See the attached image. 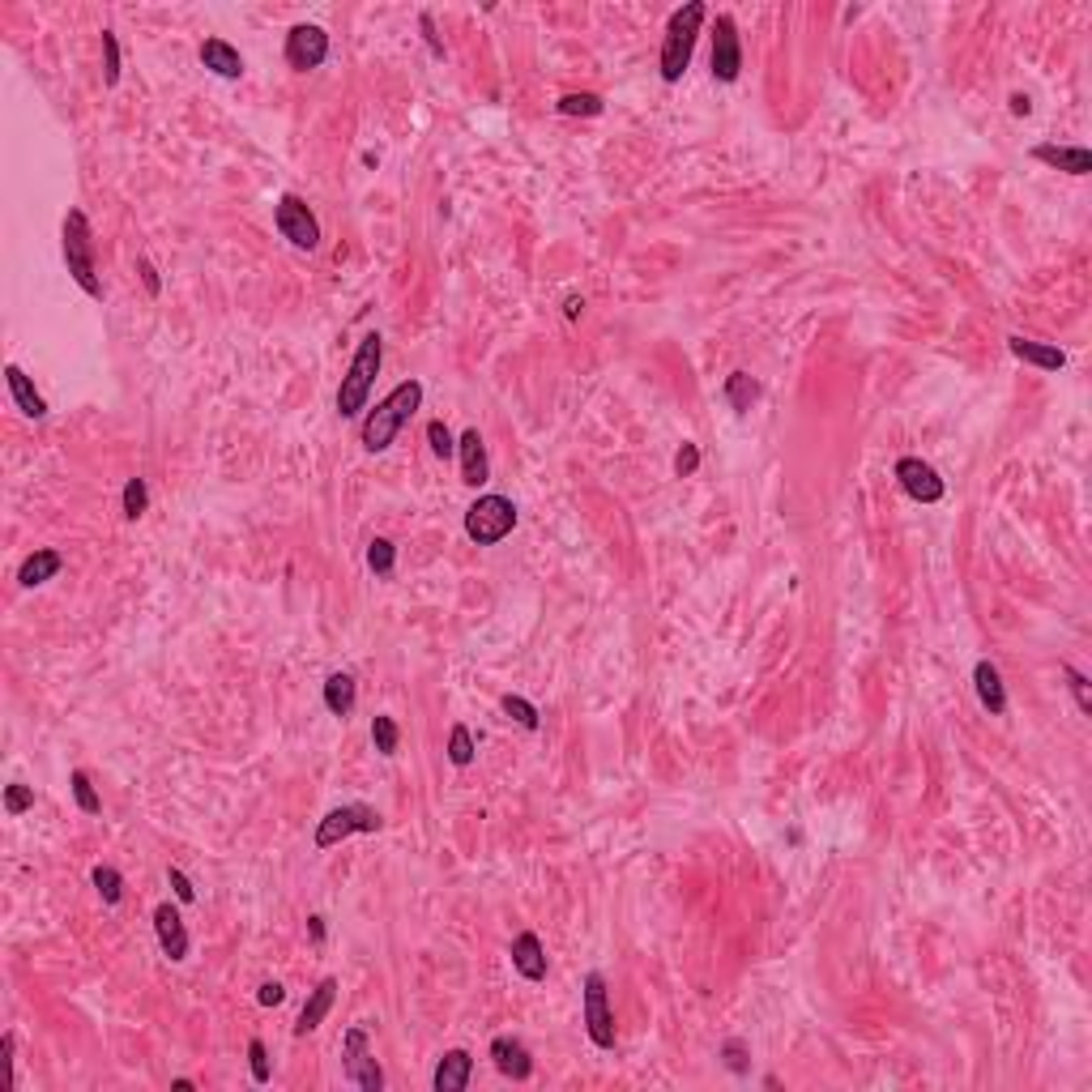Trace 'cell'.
I'll return each mask as SVG.
<instances>
[{
  "label": "cell",
  "mask_w": 1092,
  "mask_h": 1092,
  "mask_svg": "<svg viewBox=\"0 0 1092 1092\" xmlns=\"http://www.w3.org/2000/svg\"><path fill=\"white\" fill-rule=\"evenodd\" d=\"M325 60H329V34H325V26H316V22L291 26V34H286V64H291L295 73H312V68H320Z\"/></svg>",
  "instance_id": "10"
},
{
  "label": "cell",
  "mask_w": 1092,
  "mask_h": 1092,
  "mask_svg": "<svg viewBox=\"0 0 1092 1092\" xmlns=\"http://www.w3.org/2000/svg\"><path fill=\"white\" fill-rule=\"evenodd\" d=\"M333 998H337V977H325V981H320V986L312 990V998L303 1002L299 1025H295V1037H308V1033H316V1029H320V1020L329 1016Z\"/></svg>",
  "instance_id": "24"
},
{
  "label": "cell",
  "mask_w": 1092,
  "mask_h": 1092,
  "mask_svg": "<svg viewBox=\"0 0 1092 1092\" xmlns=\"http://www.w3.org/2000/svg\"><path fill=\"white\" fill-rule=\"evenodd\" d=\"M705 17H709V5H705V0H687L683 9L670 13L666 39H661V82H666V86H674L678 77L687 73L691 51H695V34H700Z\"/></svg>",
  "instance_id": "2"
},
{
  "label": "cell",
  "mask_w": 1092,
  "mask_h": 1092,
  "mask_svg": "<svg viewBox=\"0 0 1092 1092\" xmlns=\"http://www.w3.org/2000/svg\"><path fill=\"white\" fill-rule=\"evenodd\" d=\"M308 930H312L316 943H325V918H316V913H312V918H308Z\"/></svg>",
  "instance_id": "49"
},
{
  "label": "cell",
  "mask_w": 1092,
  "mask_h": 1092,
  "mask_svg": "<svg viewBox=\"0 0 1092 1092\" xmlns=\"http://www.w3.org/2000/svg\"><path fill=\"white\" fill-rule=\"evenodd\" d=\"M512 969L525 981H542L547 977V947L533 930H521V935L512 939Z\"/></svg>",
  "instance_id": "17"
},
{
  "label": "cell",
  "mask_w": 1092,
  "mask_h": 1092,
  "mask_svg": "<svg viewBox=\"0 0 1092 1092\" xmlns=\"http://www.w3.org/2000/svg\"><path fill=\"white\" fill-rule=\"evenodd\" d=\"M60 568H64V555L43 547V551H34V555H26V560H22V568H17V585H22V589H39V585H47L51 577H56Z\"/></svg>",
  "instance_id": "21"
},
{
  "label": "cell",
  "mask_w": 1092,
  "mask_h": 1092,
  "mask_svg": "<svg viewBox=\"0 0 1092 1092\" xmlns=\"http://www.w3.org/2000/svg\"><path fill=\"white\" fill-rule=\"evenodd\" d=\"M581 312H585V299H581V295H572V299L564 303V316H568V320H577Z\"/></svg>",
  "instance_id": "47"
},
{
  "label": "cell",
  "mask_w": 1092,
  "mask_h": 1092,
  "mask_svg": "<svg viewBox=\"0 0 1092 1092\" xmlns=\"http://www.w3.org/2000/svg\"><path fill=\"white\" fill-rule=\"evenodd\" d=\"M722 1063H726L730 1076H747L751 1059H747V1042H743V1037H730V1042L722 1046Z\"/></svg>",
  "instance_id": "34"
},
{
  "label": "cell",
  "mask_w": 1092,
  "mask_h": 1092,
  "mask_svg": "<svg viewBox=\"0 0 1092 1092\" xmlns=\"http://www.w3.org/2000/svg\"><path fill=\"white\" fill-rule=\"evenodd\" d=\"M897 482L905 487V495H913L918 504H939L943 499V478L930 461L922 457H901L897 461Z\"/></svg>",
  "instance_id": "12"
},
{
  "label": "cell",
  "mask_w": 1092,
  "mask_h": 1092,
  "mask_svg": "<svg viewBox=\"0 0 1092 1092\" xmlns=\"http://www.w3.org/2000/svg\"><path fill=\"white\" fill-rule=\"evenodd\" d=\"M167 884L175 888V901H184V905H192V901H196V888H192V880H188V875H184L180 867H167Z\"/></svg>",
  "instance_id": "42"
},
{
  "label": "cell",
  "mask_w": 1092,
  "mask_h": 1092,
  "mask_svg": "<svg viewBox=\"0 0 1092 1092\" xmlns=\"http://www.w3.org/2000/svg\"><path fill=\"white\" fill-rule=\"evenodd\" d=\"M137 274H141V282H146V291H150V295H163V282H158V270H154V265H150L146 257L137 261Z\"/></svg>",
  "instance_id": "44"
},
{
  "label": "cell",
  "mask_w": 1092,
  "mask_h": 1092,
  "mask_svg": "<svg viewBox=\"0 0 1092 1092\" xmlns=\"http://www.w3.org/2000/svg\"><path fill=\"white\" fill-rule=\"evenodd\" d=\"M474 1076V1059L465 1050H449L444 1059L436 1063V1076H432V1088L436 1092H465V1084H470Z\"/></svg>",
  "instance_id": "18"
},
{
  "label": "cell",
  "mask_w": 1092,
  "mask_h": 1092,
  "mask_svg": "<svg viewBox=\"0 0 1092 1092\" xmlns=\"http://www.w3.org/2000/svg\"><path fill=\"white\" fill-rule=\"evenodd\" d=\"M457 457H461V482L482 487V482L491 478V457H487V444H482L478 427H470V432L457 436Z\"/></svg>",
  "instance_id": "13"
},
{
  "label": "cell",
  "mask_w": 1092,
  "mask_h": 1092,
  "mask_svg": "<svg viewBox=\"0 0 1092 1092\" xmlns=\"http://www.w3.org/2000/svg\"><path fill=\"white\" fill-rule=\"evenodd\" d=\"M325 709L333 718H350L354 713V678L346 670H337L325 678Z\"/></svg>",
  "instance_id": "26"
},
{
  "label": "cell",
  "mask_w": 1092,
  "mask_h": 1092,
  "mask_svg": "<svg viewBox=\"0 0 1092 1092\" xmlns=\"http://www.w3.org/2000/svg\"><path fill=\"white\" fill-rule=\"evenodd\" d=\"M491 1063L499 1076H508V1080H529L533 1076V1059H529V1050L521 1037H495L491 1042Z\"/></svg>",
  "instance_id": "14"
},
{
  "label": "cell",
  "mask_w": 1092,
  "mask_h": 1092,
  "mask_svg": "<svg viewBox=\"0 0 1092 1092\" xmlns=\"http://www.w3.org/2000/svg\"><path fill=\"white\" fill-rule=\"evenodd\" d=\"M120 508H124V516H129V521L146 516V508H150V487H146V478H129V482H124Z\"/></svg>",
  "instance_id": "28"
},
{
  "label": "cell",
  "mask_w": 1092,
  "mask_h": 1092,
  "mask_svg": "<svg viewBox=\"0 0 1092 1092\" xmlns=\"http://www.w3.org/2000/svg\"><path fill=\"white\" fill-rule=\"evenodd\" d=\"M342 1059H346V1080H350V1084H359L363 1092H380V1088H384V1071H380V1063H375V1054H371V1042H367V1029H363V1025L346 1029V1037H342Z\"/></svg>",
  "instance_id": "8"
},
{
  "label": "cell",
  "mask_w": 1092,
  "mask_h": 1092,
  "mask_svg": "<svg viewBox=\"0 0 1092 1092\" xmlns=\"http://www.w3.org/2000/svg\"><path fill=\"white\" fill-rule=\"evenodd\" d=\"M60 244H64V265L73 282L82 286L91 299H103V282H99V248H95V230H91V218L82 209H68L64 213V226H60Z\"/></svg>",
  "instance_id": "3"
},
{
  "label": "cell",
  "mask_w": 1092,
  "mask_h": 1092,
  "mask_svg": "<svg viewBox=\"0 0 1092 1092\" xmlns=\"http://www.w3.org/2000/svg\"><path fill=\"white\" fill-rule=\"evenodd\" d=\"M695 470H700V449H695L691 440H683V449L674 453V474L678 478H691Z\"/></svg>",
  "instance_id": "41"
},
{
  "label": "cell",
  "mask_w": 1092,
  "mask_h": 1092,
  "mask_svg": "<svg viewBox=\"0 0 1092 1092\" xmlns=\"http://www.w3.org/2000/svg\"><path fill=\"white\" fill-rule=\"evenodd\" d=\"M760 393H764V388H760V380H756L751 371H730L726 384H722V398L730 402L734 415H747V410L760 402Z\"/></svg>",
  "instance_id": "25"
},
{
  "label": "cell",
  "mask_w": 1092,
  "mask_h": 1092,
  "mask_svg": "<svg viewBox=\"0 0 1092 1092\" xmlns=\"http://www.w3.org/2000/svg\"><path fill=\"white\" fill-rule=\"evenodd\" d=\"M499 709H504V713H508V718H512L516 726H525V730H538V726H542V718H538V709H533V705L525 700V695H512V691H508V695H504V700H499Z\"/></svg>",
  "instance_id": "33"
},
{
  "label": "cell",
  "mask_w": 1092,
  "mask_h": 1092,
  "mask_svg": "<svg viewBox=\"0 0 1092 1092\" xmlns=\"http://www.w3.org/2000/svg\"><path fill=\"white\" fill-rule=\"evenodd\" d=\"M419 406H423V384L419 380H402L384 402H375V410H367L363 432H359L363 436V449L367 453H384L388 444L398 440L402 427L415 419Z\"/></svg>",
  "instance_id": "1"
},
{
  "label": "cell",
  "mask_w": 1092,
  "mask_h": 1092,
  "mask_svg": "<svg viewBox=\"0 0 1092 1092\" xmlns=\"http://www.w3.org/2000/svg\"><path fill=\"white\" fill-rule=\"evenodd\" d=\"M68 785H73V802H77L86 815H99V811H103V798L95 794V785H91V777H86L82 768H73V773H68Z\"/></svg>",
  "instance_id": "32"
},
{
  "label": "cell",
  "mask_w": 1092,
  "mask_h": 1092,
  "mask_svg": "<svg viewBox=\"0 0 1092 1092\" xmlns=\"http://www.w3.org/2000/svg\"><path fill=\"white\" fill-rule=\"evenodd\" d=\"M30 807H34V790H30V785H22V781H13L9 790H5V811L9 815H26Z\"/></svg>",
  "instance_id": "40"
},
{
  "label": "cell",
  "mask_w": 1092,
  "mask_h": 1092,
  "mask_svg": "<svg viewBox=\"0 0 1092 1092\" xmlns=\"http://www.w3.org/2000/svg\"><path fill=\"white\" fill-rule=\"evenodd\" d=\"M367 568L375 572V577H393V568H398V547H393L388 538H371L367 542Z\"/></svg>",
  "instance_id": "30"
},
{
  "label": "cell",
  "mask_w": 1092,
  "mask_h": 1092,
  "mask_svg": "<svg viewBox=\"0 0 1092 1092\" xmlns=\"http://www.w3.org/2000/svg\"><path fill=\"white\" fill-rule=\"evenodd\" d=\"M427 444H432V453H436V457H444V461H449V457L457 453V440H453V432H449V427H444L440 419L427 423Z\"/></svg>",
  "instance_id": "37"
},
{
  "label": "cell",
  "mask_w": 1092,
  "mask_h": 1092,
  "mask_svg": "<svg viewBox=\"0 0 1092 1092\" xmlns=\"http://www.w3.org/2000/svg\"><path fill=\"white\" fill-rule=\"evenodd\" d=\"M380 828H384V815L375 807H367V802H346V807H333L316 823V849H333L354 832H380Z\"/></svg>",
  "instance_id": "6"
},
{
  "label": "cell",
  "mask_w": 1092,
  "mask_h": 1092,
  "mask_svg": "<svg viewBox=\"0 0 1092 1092\" xmlns=\"http://www.w3.org/2000/svg\"><path fill=\"white\" fill-rule=\"evenodd\" d=\"M154 930H158V947H163L167 960H184L188 956V930L175 905H158L154 909Z\"/></svg>",
  "instance_id": "15"
},
{
  "label": "cell",
  "mask_w": 1092,
  "mask_h": 1092,
  "mask_svg": "<svg viewBox=\"0 0 1092 1092\" xmlns=\"http://www.w3.org/2000/svg\"><path fill=\"white\" fill-rule=\"evenodd\" d=\"M743 73V43H739V22L734 13H718V34H713V77L722 86L739 82Z\"/></svg>",
  "instance_id": "11"
},
{
  "label": "cell",
  "mask_w": 1092,
  "mask_h": 1092,
  "mask_svg": "<svg viewBox=\"0 0 1092 1092\" xmlns=\"http://www.w3.org/2000/svg\"><path fill=\"white\" fill-rule=\"evenodd\" d=\"M380 363H384V342H380V333H367L359 342V350H354L342 384H337V415L342 419H354V415H363L367 410V398H371L375 375H380Z\"/></svg>",
  "instance_id": "4"
},
{
  "label": "cell",
  "mask_w": 1092,
  "mask_h": 1092,
  "mask_svg": "<svg viewBox=\"0 0 1092 1092\" xmlns=\"http://www.w3.org/2000/svg\"><path fill=\"white\" fill-rule=\"evenodd\" d=\"M560 112H564V116H602L606 103H602L598 95H564V99H560Z\"/></svg>",
  "instance_id": "35"
},
{
  "label": "cell",
  "mask_w": 1092,
  "mask_h": 1092,
  "mask_svg": "<svg viewBox=\"0 0 1092 1092\" xmlns=\"http://www.w3.org/2000/svg\"><path fill=\"white\" fill-rule=\"evenodd\" d=\"M1007 350L1016 354L1020 363H1033V367H1042V371H1059L1067 367V354L1059 346H1050V342H1029V337H1007Z\"/></svg>",
  "instance_id": "22"
},
{
  "label": "cell",
  "mask_w": 1092,
  "mask_h": 1092,
  "mask_svg": "<svg viewBox=\"0 0 1092 1092\" xmlns=\"http://www.w3.org/2000/svg\"><path fill=\"white\" fill-rule=\"evenodd\" d=\"M474 734H470V726L465 722H457L453 730H449V760L457 764V768H470L474 764Z\"/></svg>",
  "instance_id": "29"
},
{
  "label": "cell",
  "mask_w": 1092,
  "mask_h": 1092,
  "mask_svg": "<svg viewBox=\"0 0 1092 1092\" xmlns=\"http://www.w3.org/2000/svg\"><path fill=\"white\" fill-rule=\"evenodd\" d=\"M120 82V43H116V30H103V86H116Z\"/></svg>",
  "instance_id": "36"
},
{
  "label": "cell",
  "mask_w": 1092,
  "mask_h": 1092,
  "mask_svg": "<svg viewBox=\"0 0 1092 1092\" xmlns=\"http://www.w3.org/2000/svg\"><path fill=\"white\" fill-rule=\"evenodd\" d=\"M1033 112V103H1029V95H1011V116H1029Z\"/></svg>",
  "instance_id": "48"
},
{
  "label": "cell",
  "mask_w": 1092,
  "mask_h": 1092,
  "mask_svg": "<svg viewBox=\"0 0 1092 1092\" xmlns=\"http://www.w3.org/2000/svg\"><path fill=\"white\" fill-rule=\"evenodd\" d=\"M973 687H977V700L990 718H1002V713H1007V687H1002V674H998V666L990 657H981L973 666Z\"/></svg>",
  "instance_id": "16"
},
{
  "label": "cell",
  "mask_w": 1092,
  "mask_h": 1092,
  "mask_svg": "<svg viewBox=\"0 0 1092 1092\" xmlns=\"http://www.w3.org/2000/svg\"><path fill=\"white\" fill-rule=\"evenodd\" d=\"M1063 674H1067V687H1071V695H1076L1080 713H1084V718H1092V683H1088V678H1084L1076 666H1063Z\"/></svg>",
  "instance_id": "38"
},
{
  "label": "cell",
  "mask_w": 1092,
  "mask_h": 1092,
  "mask_svg": "<svg viewBox=\"0 0 1092 1092\" xmlns=\"http://www.w3.org/2000/svg\"><path fill=\"white\" fill-rule=\"evenodd\" d=\"M516 529V504L508 495H478L470 508H465V533L478 547H495L504 542Z\"/></svg>",
  "instance_id": "5"
},
{
  "label": "cell",
  "mask_w": 1092,
  "mask_h": 1092,
  "mask_svg": "<svg viewBox=\"0 0 1092 1092\" xmlns=\"http://www.w3.org/2000/svg\"><path fill=\"white\" fill-rule=\"evenodd\" d=\"M5 380H9V398H13V406L22 410L26 419H47V402H43V393L30 384V375L17 367V363H9L5 367Z\"/></svg>",
  "instance_id": "19"
},
{
  "label": "cell",
  "mask_w": 1092,
  "mask_h": 1092,
  "mask_svg": "<svg viewBox=\"0 0 1092 1092\" xmlns=\"http://www.w3.org/2000/svg\"><path fill=\"white\" fill-rule=\"evenodd\" d=\"M1033 158H1037V163H1046V167H1054V171H1067V175H1088L1092 171L1088 146H1037Z\"/></svg>",
  "instance_id": "20"
},
{
  "label": "cell",
  "mask_w": 1092,
  "mask_h": 1092,
  "mask_svg": "<svg viewBox=\"0 0 1092 1092\" xmlns=\"http://www.w3.org/2000/svg\"><path fill=\"white\" fill-rule=\"evenodd\" d=\"M282 998H286V990L278 986V981H265V986L257 990V1002H261V1007H278Z\"/></svg>",
  "instance_id": "45"
},
{
  "label": "cell",
  "mask_w": 1092,
  "mask_h": 1092,
  "mask_svg": "<svg viewBox=\"0 0 1092 1092\" xmlns=\"http://www.w3.org/2000/svg\"><path fill=\"white\" fill-rule=\"evenodd\" d=\"M274 222L282 230V240H291L295 248H303V253H312V248L320 244V222H316V213L308 209V201L295 192H282L278 196V205H274Z\"/></svg>",
  "instance_id": "7"
},
{
  "label": "cell",
  "mask_w": 1092,
  "mask_h": 1092,
  "mask_svg": "<svg viewBox=\"0 0 1092 1092\" xmlns=\"http://www.w3.org/2000/svg\"><path fill=\"white\" fill-rule=\"evenodd\" d=\"M0 1050H5V1067H9V1080H13V1071H17V1059H13L17 1037H13V1033H5V1037H0Z\"/></svg>",
  "instance_id": "46"
},
{
  "label": "cell",
  "mask_w": 1092,
  "mask_h": 1092,
  "mask_svg": "<svg viewBox=\"0 0 1092 1092\" xmlns=\"http://www.w3.org/2000/svg\"><path fill=\"white\" fill-rule=\"evenodd\" d=\"M248 1063H253V1080L257 1084H270V1050H265V1042L261 1037H253V1042H248Z\"/></svg>",
  "instance_id": "39"
},
{
  "label": "cell",
  "mask_w": 1092,
  "mask_h": 1092,
  "mask_svg": "<svg viewBox=\"0 0 1092 1092\" xmlns=\"http://www.w3.org/2000/svg\"><path fill=\"white\" fill-rule=\"evenodd\" d=\"M419 30H423L427 47H432V56L444 60V43H440V34H436V17H432V13H419Z\"/></svg>",
  "instance_id": "43"
},
{
  "label": "cell",
  "mask_w": 1092,
  "mask_h": 1092,
  "mask_svg": "<svg viewBox=\"0 0 1092 1092\" xmlns=\"http://www.w3.org/2000/svg\"><path fill=\"white\" fill-rule=\"evenodd\" d=\"M585 1033L598 1050H615L619 1033H615V1011H611V998H606V977L602 973L585 977Z\"/></svg>",
  "instance_id": "9"
},
{
  "label": "cell",
  "mask_w": 1092,
  "mask_h": 1092,
  "mask_svg": "<svg viewBox=\"0 0 1092 1092\" xmlns=\"http://www.w3.org/2000/svg\"><path fill=\"white\" fill-rule=\"evenodd\" d=\"M95 888H99V897H103V905H120L124 901V880H120V871L116 867H95Z\"/></svg>",
  "instance_id": "31"
},
{
  "label": "cell",
  "mask_w": 1092,
  "mask_h": 1092,
  "mask_svg": "<svg viewBox=\"0 0 1092 1092\" xmlns=\"http://www.w3.org/2000/svg\"><path fill=\"white\" fill-rule=\"evenodd\" d=\"M371 743H375V751H380L384 760H393L398 756V747H402V726L388 718V713H375L371 718Z\"/></svg>",
  "instance_id": "27"
},
{
  "label": "cell",
  "mask_w": 1092,
  "mask_h": 1092,
  "mask_svg": "<svg viewBox=\"0 0 1092 1092\" xmlns=\"http://www.w3.org/2000/svg\"><path fill=\"white\" fill-rule=\"evenodd\" d=\"M201 64L209 68L213 77H226V82L244 77V56L226 39H205L201 43Z\"/></svg>",
  "instance_id": "23"
}]
</instances>
